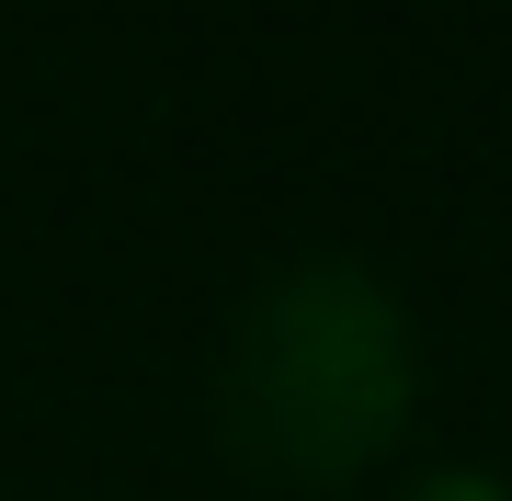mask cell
Returning <instances> with one entry per match:
<instances>
[{"label": "cell", "instance_id": "1", "mask_svg": "<svg viewBox=\"0 0 512 501\" xmlns=\"http://www.w3.org/2000/svg\"><path fill=\"white\" fill-rule=\"evenodd\" d=\"M421 422V319L353 251H296L217 342V445L262 490L330 501L376 479Z\"/></svg>", "mask_w": 512, "mask_h": 501}, {"label": "cell", "instance_id": "2", "mask_svg": "<svg viewBox=\"0 0 512 501\" xmlns=\"http://www.w3.org/2000/svg\"><path fill=\"white\" fill-rule=\"evenodd\" d=\"M399 501H512V479H501V467H421V479H399Z\"/></svg>", "mask_w": 512, "mask_h": 501}]
</instances>
